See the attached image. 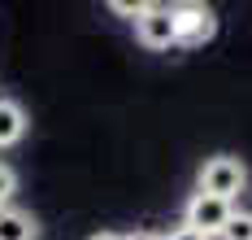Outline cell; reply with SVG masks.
Listing matches in <instances>:
<instances>
[{
  "mask_svg": "<svg viewBox=\"0 0 252 240\" xmlns=\"http://www.w3.org/2000/svg\"><path fill=\"white\" fill-rule=\"evenodd\" d=\"M248 188V166L239 158H230V153H218V158H209L200 166V175H196V192H209V197H222L235 205V197Z\"/></svg>",
  "mask_w": 252,
  "mask_h": 240,
  "instance_id": "6da1fadb",
  "label": "cell"
},
{
  "mask_svg": "<svg viewBox=\"0 0 252 240\" xmlns=\"http://www.w3.org/2000/svg\"><path fill=\"white\" fill-rule=\"evenodd\" d=\"M230 214L235 205L222 201V197H209V192H191L187 197V205H183V223L191 227V232H200V236H222V227L230 223Z\"/></svg>",
  "mask_w": 252,
  "mask_h": 240,
  "instance_id": "7a4b0ae2",
  "label": "cell"
},
{
  "mask_svg": "<svg viewBox=\"0 0 252 240\" xmlns=\"http://www.w3.org/2000/svg\"><path fill=\"white\" fill-rule=\"evenodd\" d=\"M135 40L152 48V53H170L178 48V31H174V13L170 4H144L139 18H135Z\"/></svg>",
  "mask_w": 252,
  "mask_h": 240,
  "instance_id": "3957f363",
  "label": "cell"
},
{
  "mask_svg": "<svg viewBox=\"0 0 252 240\" xmlns=\"http://www.w3.org/2000/svg\"><path fill=\"white\" fill-rule=\"evenodd\" d=\"M170 13H174L178 48H200L218 35V18L209 4H170Z\"/></svg>",
  "mask_w": 252,
  "mask_h": 240,
  "instance_id": "277c9868",
  "label": "cell"
},
{
  "mask_svg": "<svg viewBox=\"0 0 252 240\" xmlns=\"http://www.w3.org/2000/svg\"><path fill=\"white\" fill-rule=\"evenodd\" d=\"M26 135V109L13 96H0V149H13Z\"/></svg>",
  "mask_w": 252,
  "mask_h": 240,
  "instance_id": "5b68a950",
  "label": "cell"
},
{
  "mask_svg": "<svg viewBox=\"0 0 252 240\" xmlns=\"http://www.w3.org/2000/svg\"><path fill=\"white\" fill-rule=\"evenodd\" d=\"M0 240H39V223L18 205L0 210Z\"/></svg>",
  "mask_w": 252,
  "mask_h": 240,
  "instance_id": "8992f818",
  "label": "cell"
},
{
  "mask_svg": "<svg viewBox=\"0 0 252 240\" xmlns=\"http://www.w3.org/2000/svg\"><path fill=\"white\" fill-rule=\"evenodd\" d=\"M218 240H252V210H235Z\"/></svg>",
  "mask_w": 252,
  "mask_h": 240,
  "instance_id": "52a82bcc",
  "label": "cell"
},
{
  "mask_svg": "<svg viewBox=\"0 0 252 240\" xmlns=\"http://www.w3.org/2000/svg\"><path fill=\"white\" fill-rule=\"evenodd\" d=\"M13 192H18V175H13L9 161H0V210L13 205Z\"/></svg>",
  "mask_w": 252,
  "mask_h": 240,
  "instance_id": "ba28073f",
  "label": "cell"
},
{
  "mask_svg": "<svg viewBox=\"0 0 252 240\" xmlns=\"http://www.w3.org/2000/svg\"><path fill=\"white\" fill-rule=\"evenodd\" d=\"M109 9H113V13H126V18H130V22H135V18H139V9H144V4H139V0H113V4H109Z\"/></svg>",
  "mask_w": 252,
  "mask_h": 240,
  "instance_id": "9c48e42d",
  "label": "cell"
},
{
  "mask_svg": "<svg viewBox=\"0 0 252 240\" xmlns=\"http://www.w3.org/2000/svg\"><path fill=\"white\" fill-rule=\"evenodd\" d=\"M165 240H209V236H200V232H191L187 223H178V227H170V232H165Z\"/></svg>",
  "mask_w": 252,
  "mask_h": 240,
  "instance_id": "30bf717a",
  "label": "cell"
},
{
  "mask_svg": "<svg viewBox=\"0 0 252 240\" xmlns=\"http://www.w3.org/2000/svg\"><path fill=\"white\" fill-rule=\"evenodd\" d=\"M122 240H165V236H157V232H126Z\"/></svg>",
  "mask_w": 252,
  "mask_h": 240,
  "instance_id": "8fae6325",
  "label": "cell"
},
{
  "mask_svg": "<svg viewBox=\"0 0 252 240\" xmlns=\"http://www.w3.org/2000/svg\"><path fill=\"white\" fill-rule=\"evenodd\" d=\"M87 240H122V232H96V236H87Z\"/></svg>",
  "mask_w": 252,
  "mask_h": 240,
  "instance_id": "7c38bea8",
  "label": "cell"
}]
</instances>
